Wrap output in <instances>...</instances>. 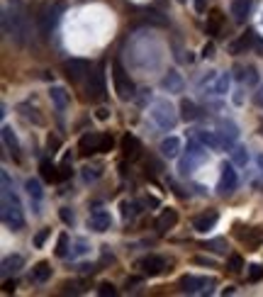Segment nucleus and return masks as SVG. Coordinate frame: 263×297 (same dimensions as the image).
<instances>
[{
  "mask_svg": "<svg viewBox=\"0 0 263 297\" xmlns=\"http://www.w3.org/2000/svg\"><path fill=\"white\" fill-rule=\"evenodd\" d=\"M15 3V10H5L3 15V30L10 37L15 44H24V34H27V15H22L20 0H12Z\"/></svg>",
  "mask_w": 263,
  "mask_h": 297,
  "instance_id": "1",
  "label": "nucleus"
},
{
  "mask_svg": "<svg viewBox=\"0 0 263 297\" xmlns=\"http://www.w3.org/2000/svg\"><path fill=\"white\" fill-rule=\"evenodd\" d=\"M3 222L12 231H20L24 227V214H22L20 200L15 198L12 193H3Z\"/></svg>",
  "mask_w": 263,
  "mask_h": 297,
  "instance_id": "2",
  "label": "nucleus"
},
{
  "mask_svg": "<svg viewBox=\"0 0 263 297\" xmlns=\"http://www.w3.org/2000/svg\"><path fill=\"white\" fill-rule=\"evenodd\" d=\"M151 120L161 127V129H173L175 127V122H178V115H175L173 110V105L168 102V100H156L153 102V107H151Z\"/></svg>",
  "mask_w": 263,
  "mask_h": 297,
  "instance_id": "3",
  "label": "nucleus"
},
{
  "mask_svg": "<svg viewBox=\"0 0 263 297\" xmlns=\"http://www.w3.org/2000/svg\"><path fill=\"white\" fill-rule=\"evenodd\" d=\"M112 78H115V90H117L120 100L134 98V83H132L129 76L124 73V68H122L120 61H115V64H112Z\"/></svg>",
  "mask_w": 263,
  "mask_h": 297,
  "instance_id": "4",
  "label": "nucleus"
},
{
  "mask_svg": "<svg viewBox=\"0 0 263 297\" xmlns=\"http://www.w3.org/2000/svg\"><path fill=\"white\" fill-rule=\"evenodd\" d=\"M168 265L171 263L166 261L164 256H159V253H149V256L139 258L137 268H139L142 273H146V275H161V273H166V271H171Z\"/></svg>",
  "mask_w": 263,
  "mask_h": 297,
  "instance_id": "5",
  "label": "nucleus"
},
{
  "mask_svg": "<svg viewBox=\"0 0 263 297\" xmlns=\"http://www.w3.org/2000/svg\"><path fill=\"white\" fill-rule=\"evenodd\" d=\"M215 285H217L215 278H195V275L180 278V290L183 292H212Z\"/></svg>",
  "mask_w": 263,
  "mask_h": 297,
  "instance_id": "6",
  "label": "nucleus"
},
{
  "mask_svg": "<svg viewBox=\"0 0 263 297\" xmlns=\"http://www.w3.org/2000/svg\"><path fill=\"white\" fill-rule=\"evenodd\" d=\"M102 144H105V134L100 132H90L86 134L81 144H78V149H81V154L88 156V154H102Z\"/></svg>",
  "mask_w": 263,
  "mask_h": 297,
  "instance_id": "7",
  "label": "nucleus"
},
{
  "mask_svg": "<svg viewBox=\"0 0 263 297\" xmlns=\"http://www.w3.org/2000/svg\"><path fill=\"white\" fill-rule=\"evenodd\" d=\"M236 171L231 164H222V178H219V195H231L236 190Z\"/></svg>",
  "mask_w": 263,
  "mask_h": 297,
  "instance_id": "8",
  "label": "nucleus"
},
{
  "mask_svg": "<svg viewBox=\"0 0 263 297\" xmlns=\"http://www.w3.org/2000/svg\"><path fill=\"white\" fill-rule=\"evenodd\" d=\"M66 68V76L71 78V80H83L86 76H90V64L83 61V59H71V61H66L64 64Z\"/></svg>",
  "mask_w": 263,
  "mask_h": 297,
  "instance_id": "9",
  "label": "nucleus"
},
{
  "mask_svg": "<svg viewBox=\"0 0 263 297\" xmlns=\"http://www.w3.org/2000/svg\"><path fill=\"white\" fill-rule=\"evenodd\" d=\"M64 3H56L54 8H49V10L44 12V17H42V37L46 39L49 34H51V30H54V24L59 22V15L64 12Z\"/></svg>",
  "mask_w": 263,
  "mask_h": 297,
  "instance_id": "10",
  "label": "nucleus"
},
{
  "mask_svg": "<svg viewBox=\"0 0 263 297\" xmlns=\"http://www.w3.org/2000/svg\"><path fill=\"white\" fill-rule=\"evenodd\" d=\"M88 224H90L93 231H108L110 227H112V217H110L108 209H95V212H90Z\"/></svg>",
  "mask_w": 263,
  "mask_h": 297,
  "instance_id": "11",
  "label": "nucleus"
},
{
  "mask_svg": "<svg viewBox=\"0 0 263 297\" xmlns=\"http://www.w3.org/2000/svg\"><path fill=\"white\" fill-rule=\"evenodd\" d=\"M122 154H124V158H129V161L139 158V154H142V144H139V139L132 137V134H127V137L122 139Z\"/></svg>",
  "mask_w": 263,
  "mask_h": 297,
  "instance_id": "12",
  "label": "nucleus"
},
{
  "mask_svg": "<svg viewBox=\"0 0 263 297\" xmlns=\"http://www.w3.org/2000/svg\"><path fill=\"white\" fill-rule=\"evenodd\" d=\"M175 224H178V212H175V209H164V212L159 214V220H156V231L166 234L168 229H173Z\"/></svg>",
  "mask_w": 263,
  "mask_h": 297,
  "instance_id": "13",
  "label": "nucleus"
},
{
  "mask_svg": "<svg viewBox=\"0 0 263 297\" xmlns=\"http://www.w3.org/2000/svg\"><path fill=\"white\" fill-rule=\"evenodd\" d=\"M219 137H222V144L224 146H231L234 144V139L239 137V129H236V124L229 120H222L219 122Z\"/></svg>",
  "mask_w": 263,
  "mask_h": 297,
  "instance_id": "14",
  "label": "nucleus"
},
{
  "mask_svg": "<svg viewBox=\"0 0 263 297\" xmlns=\"http://www.w3.org/2000/svg\"><path fill=\"white\" fill-rule=\"evenodd\" d=\"M161 86H164V90H168V93H183V78H180V73L178 71H168L164 76V80H161Z\"/></svg>",
  "mask_w": 263,
  "mask_h": 297,
  "instance_id": "15",
  "label": "nucleus"
},
{
  "mask_svg": "<svg viewBox=\"0 0 263 297\" xmlns=\"http://www.w3.org/2000/svg\"><path fill=\"white\" fill-rule=\"evenodd\" d=\"M219 214L217 212H205V214H200V217H195V222H193V227H195V231H200V234H205V231H209L215 224H217Z\"/></svg>",
  "mask_w": 263,
  "mask_h": 297,
  "instance_id": "16",
  "label": "nucleus"
},
{
  "mask_svg": "<svg viewBox=\"0 0 263 297\" xmlns=\"http://www.w3.org/2000/svg\"><path fill=\"white\" fill-rule=\"evenodd\" d=\"M159 151H161L164 158H175L178 151H180V139H178V137H168V139H164L161 146H159Z\"/></svg>",
  "mask_w": 263,
  "mask_h": 297,
  "instance_id": "17",
  "label": "nucleus"
},
{
  "mask_svg": "<svg viewBox=\"0 0 263 297\" xmlns=\"http://www.w3.org/2000/svg\"><path fill=\"white\" fill-rule=\"evenodd\" d=\"M88 93H90L93 98H102V95H105V76H102V73H90Z\"/></svg>",
  "mask_w": 263,
  "mask_h": 297,
  "instance_id": "18",
  "label": "nucleus"
},
{
  "mask_svg": "<svg viewBox=\"0 0 263 297\" xmlns=\"http://www.w3.org/2000/svg\"><path fill=\"white\" fill-rule=\"evenodd\" d=\"M202 161H205V156H197V154H190V151H188V156L180 161V168H178V171H180V176L193 173V171H195V166H200Z\"/></svg>",
  "mask_w": 263,
  "mask_h": 297,
  "instance_id": "19",
  "label": "nucleus"
},
{
  "mask_svg": "<svg viewBox=\"0 0 263 297\" xmlns=\"http://www.w3.org/2000/svg\"><path fill=\"white\" fill-rule=\"evenodd\" d=\"M49 98H51V102H54L59 110H66V107H68V93H66L61 86H51V90H49Z\"/></svg>",
  "mask_w": 263,
  "mask_h": 297,
  "instance_id": "20",
  "label": "nucleus"
},
{
  "mask_svg": "<svg viewBox=\"0 0 263 297\" xmlns=\"http://www.w3.org/2000/svg\"><path fill=\"white\" fill-rule=\"evenodd\" d=\"M249 10H251V0H234V3H231V15H234L239 22H244V20L249 17Z\"/></svg>",
  "mask_w": 263,
  "mask_h": 297,
  "instance_id": "21",
  "label": "nucleus"
},
{
  "mask_svg": "<svg viewBox=\"0 0 263 297\" xmlns=\"http://www.w3.org/2000/svg\"><path fill=\"white\" fill-rule=\"evenodd\" d=\"M51 278V268H49V263L46 261H42V263H37L32 268V275H30V280H34V283H46Z\"/></svg>",
  "mask_w": 263,
  "mask_h": 297,
  "instance_id": "22",
  "label": "nucleus"
},
{
  "mask_svg": "<svg viewBox=\"0 0 263 297\" xmlns=\"http://www.w3.org/2000/svg\"><path fill=\"white\" fill-rule=\"evenodd\" d=\"M22 265H24V258H22L20 253H12V256H8L5 261H3V273H17Z\"/></svg>",
  "mask_w": 263,
  "mask_h": 297,
  "instance_id": "23",
  "label": "nucleus"
},
{
  "mask_svg": "<svg viewBox=\"0 0 263 297\" xmlns=\"http://www.w3.org/2000/svg\"><path fill=\"white\" fill-rule=\"evenodd\" d=\"M3 142H5V146H8V149H10V151H12L15 156L20 154V144H17L15 129H12V127H8V124L3 127Z\"/></svg>",
  "mask_w": 263,
  "mask_h": 297,
  "instance_id": "24",
  "label": "nucleus"
},
{
  "mask_svg": "<svg viewBox=\"0 0 263 297\" xmlns=\"http://www.w3.org/2000/svg\"><path fill=\"white\" fill-rule=\"evenodd\" d=\"M197 139L205 144V146H209V149H224V144H222V137H219V132H200L197 134Z\"/></svg>",
  "mask_w": 263,
  "mask_h": 297,
  "instance_id": "25",
  "label": "nucleus"
},
{
  "mask_svg": "<svg viewBox=\"0 0 263 297\" xmlns=\"http://www.w3.org/2000/svg\"><path fill=\"white\" fill-rule=\"evenodd\" d=\"M241 241H246L249 246H258V244L263 241V227H253V229H249L246 234H239Z\"/></svg>",
  "mask_w": 263,
  "mask_h": 297,
  "instance_id": "26",
  "label": "nucleus"
},
{
  "mask_svg": "<svg viewBox=\"0 0 263 297\" xmlns=\"http://www.w3.org/2000/svg\"><path fill=\"white\" fill-rule=\"evenodd\" d=\"M39 171H42L44 180H49V183H56V180H59V168H56L51 161H42V164H39Z\"/></svg>",
  "mask_w": 263,
  "mask_h": 297,
  "instance_id": "27",
  "label": "nucleus"
},
{
  "mask_svg": "<svg viewBox=\"0 0 263 297\" xmlns=\"http://www.w3.org/2000/svg\"><path fill=\"white\" fill-rule=\"evenodd\" d=\"M180 117L186 122H193L197 117V105L193 100H183V102H180Z\"/></svg>",
  "mask_w": 263,
  "mask_h": 297,
  "instance_id": "28",
  "label": "nucleus"
},
{
  "mask_svg": "<svg viewBox=\"0 0 263 297\" xmlns=\"http://www.w3.org/2000/svg\"><path fill=\"white\" fill-rule=\"evenodd\" d=\"M24 190H27V195H30V198L32 200H42V183H39V180H37V178H30V180H27V183H24Z\"/></svg>",
  "mask_w": 263,
  "mask_h": 297,
  "instance_id": "29",
  "label": "nucleus"
},
{
  "mask_svg": "<svg viewBox=\"0 0 263 297\" xmlns=\"http://www.w3.org/2000/svg\"><path fill=\"white\" fill-rule=\"evenodd\" d=\"M253 44H256V34H253V32H246L239 39V42H234V44H231V51L236 54V51H241V49H249V46H253Z\"/></svg>",
  "mask_w": 263,
  "mask_h": 297,
  "instance_id": "30",
  "label": "nucleus"
},
{
  "mask_svg": "<svg viewBox=\"0 0 263 297\" xmlns=\"http://www.w3.org/2000/svg\"><path fill=\"white\" fill-rule=\"evenodd\" d=\"M222 27V12H209L207 15V34H217Z\"/></svg>",
  "mask_w": 263,
  "mask_h": 297,
  "instance_id": "31",
  "label": "nucleus"
},
{
  "mask_svg": "<svg viewBox=\"0 0 263 297\" xmlns=\"http://www.w3.org/2000/svg\"><path fill=\"white\" fill-rule=\"evenodd\" d=\"M231 158H234V164H236V166H246V161H249V151H246L244 146H234Z\"/></svg>",
  "mask_w": 263,
  "mask_h": 297,
  "instance_id": "32",
  "label": "nucleus"
},
{
  "mask_svg": "<svg viewBox=\"0 0 263 297\" xmlns=\"http://www.w3.org/2000/svg\"><path fill=\"white\" fill-rule=\"evenodd\" d=\"M202 246L205 249H212L215 253H227V241L224 239H212V241H205Z\"/></svg>",
  "mask_w": 263,
  "mask_h": 297,
  "instance_id": "33",
  "label": "nucleus"
},
{
  "mask_svg": "<svg viewBox=\"0 0 263 297\" xmlns=\"http://www.w3.org/2000/svg\"><path fill=\"white\" fill-rule=\"evenodd\" d=\"M56 256H59V258L68 256V234H61V236H59V244H56Z\"/></svg>",
  "mask_w": 263,
  "mask_h": 297,
  "instance_id": "34",
  "label": "nucleus"
},
{
  "mask_svg": "<svg viewBox=\"0 0 263 297\" xmlns=\"http://www.w3.org/2000/svg\"><path fill=\"white\" fill-rule=\"evenodd\" d=\"M120 207H122V217H124V220H129V217H134V214L139 212V209H137L139 205H137V202H127V200L122 202Z\"/></svg>",
  "mask_w": 263,
  "mask_h": 297,
  "instance_id": "35",
  "label": "nucleus"
},
{
  "mask_svg": "<svg viewBox=\"0 0 263 297\" xmlns=\"http://www.w3.org/2000/svg\"><path fill=\"white\" fill-rule=\"evenodd\" d=\"M227 88H229V76H227V73H222V76L217 78V83H215V93H217V95H224Z\"/></svg>",
  "mask_w": 263,
  "mask_h": 297,
  "instance_id": "36",
  "label": "nucleus"
},
{
  "mask_svg": "<svg viewBox=\"0 0 263 297\" xmlns=\"http://www.w3.org/2000/svg\"><path fill=\"white\" fill-rule=\"evenodd\" d=\"M263 278V268L261 265H256V263H251L249 265V280H253V283H258Z\"/></svg>",
  "mask_w": 263,
  "mask_h": 297,
  "instance_id": "37",
  "label": "nucleus"
},
{
  "mask_svg": "<svg viewBox=\"0 0 263 297\" xmlns=\"http://www.w3.org/2000/svg\"><path fill=\"white\" fill-rule=\"evenodd\" d=\"M59 217H61V222H64V224H73V220H76V217H73V209H71V207H61V209H59Z\"/></svg>",
  "mask_w": 263,
  "mask_h": 297,
  "instance_id": "38",
  "label": "nucleus"
},
{
  "mask_svg": "<svg viewBox=\"0 0 263 297\" xmlns=\"http://www.w3.org/2000/svg\"><path fill=\"white\" fill-rule=\"evenodd\" d=\"M71 173H73V166L68 164V161H64V164L59 166V180H66V178H71Z\"/></svg>",
  "mask_w": 263,
  "mask_h": 297,
  "instance_id": "39",
  "label": "nucleus"
},
{
  "mask_svg": "<svg viewBox=\"0 0 263 297\" xmlns=\"http://www.w3.org/2000/svg\"><path fill=\"white\" fill-rule=\"evenodd\" d=\"M98 295H102V297H115L117 295V290H115V287L110 285V283H102V285H98Z\"/></svg>",
  "mask_w": 263,
  "mask_h": 297,
  "instance_id": "40",
  "label": "nucleus"
},
{
  "mask_svg": "<svg viewBox=\"0 0 263 297\" xmlns=\"http://www.w3.org/2000/svg\"><path fill=\"white\" fill-rule=\"evenodd\" d=\"M49 234H51V229H42V231H39V234L34 236V246H37V249H42L44 241L49 239Z\"/></svg>",
  "mask_w": 263,
  "mask_h": 297,
  "instance_id": "41",
  "label": "nucleus"
},
{
  "mask_svg": "<svg viewBox=\"0 0 263 297\" xmlns=\"http://www.w3.org/2000/svg\"><path fill=\"white\" fill-rule=\"evenodd\" d=\"M241 268H244L241 256H236V253H234V256H229V271H234V273H236V271H241Z\"/></svg>",
  "mask_w": 263,
  "mask_h": 297,
  "instance_id": "42",
  "label": "nucleus"
},
{
  "mask_svg": "<svg viewBox=\"0 0 263 297\" xmlns=\"http://www.w3.org/2000/svg\"><path fill=\"white\" fill-rule=\"evenodd\" d=\"M86 287H83V283H66L64 285V292H73V295H78V292H83Z\"/></svg>",
  "mask_w": 263,
  "mask_h": 297,
  "instance_id": "43",
  "label": "nucleus"
},
{
  "mask_svg": "<svg viewBox=\"0 0 263 297\" xmlns=\"http://www.w3.org/2000/svg\"><path fill=\"white\" fill-rule=\"evenodd\" d=\"M59 146H61V139H59V137H51V134H49V139H46V149H49L51 154H56V149H59Z\"/></svg>",
  "mask_w": 263,
  "mask_h": 297,
  "instance_id": "44",
  "label": "nucleus"
},
{
  "mask_svg": "<svg viewBox=\"0 0 263 297\" xmlns=\"http://www.w3.org/2000/svg\"><path fill=\"white\" fill-rule=\"evenodd\" d=\"M86 251H88V244L83 241V239H78V241H76V249L71 251V256H83Z\"/></svg>",
  "mask_w": 263,
  "mask_h": 297,
  "instance_id": "45",
  "label": "nucleus"
},
{
  "mask_svg": "<svg viewBox=\"0 0 263 297\" xmlns=\"http://www.w3.org/2000/svg\"><path fill=\"white\" fill-rule=\"evenodd\" d=\"M246 73H249V76H246V80H249L251 86H256V83H258V73H256V68L249 66V68H246Z\"/></svg>",
  "mask_w": 263,
  "mask_h": 297,
  "instance_id": "46",
  "label": "nucleus"
},
{
  "mask_svg": "<svg viewBox=\"0 0 263 297\" xmlns=\"http://www.w3.org/2000/svg\"><path fill=\"white\" fill-rule=\"evenodd\" d=\"M193 263H197V265H215V261L207 258V256H195V258H193Z\"/></svg>",
  "mask_w": 263,
  "mask_h": 297,
  "instance_id": "47",
  "label": "nucleus"
},
{
  "mask_svg": "<svg viewBox=\"0 0 263 297\" xmlns=\"http://www.w3.org/2000/svg\"><path fill=\"white\" fill-rule=\"evenodd\" d=\"M78 271H81V273H90V275H93V273H95V271H98V268H95V265H93V263H81V265H78Z\"/></svg>",
  "mask_w": 263,
  "mask_h": 297,
  "instance_id": "48",
  "label": "nucleus"
},
{
  "mask_svg": "<svg viewBox=\"0 0 263 297\" xmlns=\"http://www.w3.org/2000/svg\"><path fill=\"white\" fill-rule=\"evenodd\" d=\"M209 56H215V44L212 42L202 46V59H209Z\"/></svg>",
  "mask_w": 263,
  "mask_h": 297,
  "instance_id": "49",
  "label": "nucleus"
},
{
  "mask_svg": "<svg viewBox=\"0 0 263 297\" xmlns=\"http://www.w3.org/2000/svg\"><path fill=\"white\" fill-rule=\"evenodd\" d=\"M12 290H15V280H5V283H3V292L8 295V292H12Z\"/></svg>",
  "mask_w": 263,
  "mask_h": 297,
  "instance_id": "50",
  "label": "nucleus"
},
{
  "mask_svg": "<svg viewBox=\"0 0 263 297\" xmlns=\"http://www.w3.org/2000/svg\"><path fill=\"white\" fill-rule=\"evenodd\" d=\"M205 8H207V0H195V10L197 12H205Z\"/></svg>",
  "mask_w": 263,
  "mask_h": 297,
  "instance_id": "51",
  "label": "nucleus"
},
{
  "mask_svg": "<svg viewBox=\"0 0 263 297\" xmlns=\"http://www.w3.org/2000/svg\"><path fill=\"white\" fill-rule=\"evenodd\" d=\"M256 105H258V107L263 110V86L258 88V93H256Z\"/></svg>",
  "mask_w": 263,
  "mask_h": 297,
  "instance_id": "52",
  "label": "nucleus"
},
{
  "mask_svg": "<svg viewBox=\"0 0 263 297\" xmlns=\"http://www.w3.org/2000/svg\"><path fill=\"white\" fill-rule=\"evenodd\" d=\"M108 117H110V110H108V107H100V110H98V120H108Z\"/></svg>",
  "mask_w": 263,
  "mask_h": 297,
  "instance_id": "53",
  "label": "nucleus"
},
{
  "mask_svg": "<svg viewBox=\"0 0 263 297\" xmlns=\"http://www.w3.org/2000/svg\"><path fill=\"white\" fill-rule=\"evenodd\" d=\"M253 49H256V51L263 56V39H258V37H256V44H253Z\"/></svg>",
  "mask_w": 263,
  "mask_h": 297,
  "instance_id": "54",
  "label": "nucleus"
},
{
  "mask_svg": "<svg viewBox=\"0 0 263 297\" xmlns=\"http://www.w3.org/2000/svg\"><path fill=\"white\" fill-rule=\"evenodd\" d=\"M234 102H236V105H241V102H244V95H241V90L236 93V95H234Z\"/></svg>",
  "mask_w": 263,
  "mask_h": 297,
  "instance_id": "55",
  "label": "nucleus"
},
{
  "mask_svg": "<svg viewBox=\"0 0 263 297\" xmlns=\"http://www.w3.org/2000/svg\"><path fill=\"white\" fill-rule=\"evenodd\" d=\"M258 166H261V168H263V156H258Z\"/></svg>",
  "mask_w": 263,
  "mask_h": 297,
  "instance_id": "56",
  "label": "nucleus"
},
{
  "mask_svg": "<svg viewBox=\"0 0 263 297\" xmlns=\"http://www.w3.org/2000/svg\"><path fill=\"white\" fill-rule=\"evenodd\" d=\"M261 22H263V17H261Z\"/></svg>",
  "mask_w": 263,
  "mask_h": 297,
  "instance_id": "57",
  "label": "nucleus"
}]
</instances>
